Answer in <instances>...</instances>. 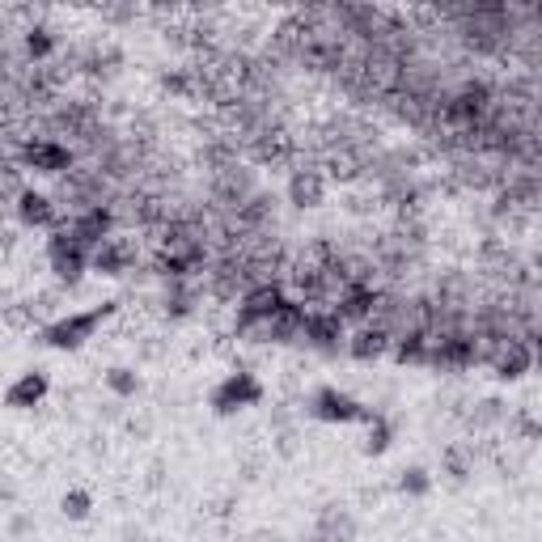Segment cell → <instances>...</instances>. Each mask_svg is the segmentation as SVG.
<instances>
[{
    "label": "cell",
    "mask_w": 542,
    "mask_h": 542,
    "mask_svg": "<svg viewBox=\"0 0 542 542\" xmlns=\"http://www.w3.org/2000/svg\"><path fill=\"white\" fill-rule=\"evenodd\" d=\"M123 310H128V305H123L119 297H106L98 305H89V310H68L64 318L51 322V327L34 331V343H39V348H51V352H81L85 343L94 339L111 318H119Z\"/></svg>",
    "instance_id": "obj_1"
},
{
    "label": "cell",
    "mask_w": 542,
    "mask_h": 542,
    "mask_svg": "<svg viewBox=\"0 0 542 542\" xmlns=\"http://www.w3.org/2000/svg\"><path fill=\"white\" fill-rule=\"evenodd\" d=\"M301 415L314 424L339 428V424H369L377 411L365 399H356V394L339 390V386H314L310 394H301Z\"/></svg>",
    "instance_id": "obj_2"
},
{
    "label": "cell",
    "mask_w": 542,
    "mask_h": 542,
    "mask_svg": "<svg viewBox=\"0 0 542 542\" xmlns=\"http://www.w3.org/2000/svg\"><path fill=\"white\" fill-rule=\"evenodd\" d=\"M263 399H267V386L259 382V373L255 369H233L208 390V411L216 415V420H238L242 411L259 407Z\"/></svg>",
    "instance_id": "obj_3"
},
{
    "label": "cell",
    "mask_w": 542,
    "mask_h": 542,
    "mask_svg": "<svg viewBox=\"0 0 542 542\" xmlns=\"http://www.w3.org/2000/svg\"><path fill=\"white\" fill-rule=\"evenodd\" d=\"M331 195V178L322 170L318 157H293L288 166V183H284V204L293 212H318Z\"/></svg>",
    "instance_id": "obj_4"
},
{
    "label": "cell",
    "mask_w": 542,
    "mask_h": 542,
    "mask_svg": "<svg viewBox=\"0 0 542 542\" xmlns=\"http://www.w3.org/2000/svg\"><path fill=\"white\" fill-rule=\"evenodd\" d=\"M483 369L492 373L496 382H504V386L526 382V377L534 373V343H530V335H496L492 348H487Z\"/></svg>",
    "instance_id": "obj_5"
},
{
    "label": "cell",
    "mask_w": 542,
    "mask_h": 542,
    "mask_svg": "<svg viewBox=\"0 0 542 542\" xmlns=\"http://www.w3.org/2000/svg\"><path fill=\"white\" fill-rule=\"evenodd\" d=\"M43 263H47V276L51 284L68 288V293H77L81 280L89 276V250H81L77 242L64 233V225L56 233H47V246H43Z\"/></svg>",
    "instance_id": "obj_6"
},
{
    "label": "cell",
    "mask_w": 542,
    "mask_h": 542,
    "mask_svg": "<svg viewBox=\"0 0 542 542\" xmlns=\"http://www.w3.org/2000/svg\"><path fill=\"white\" fill-rule=\"evenodd\" d=\"M5 161H22V170L26 174H39V178H68L72 170H77V149L72 144H64V140H51V136H43V140H26L22 144V153L17 157H5Z\"/></svg>",
    "instance_id": "obj_7"
},
{
    "label": "cell",
    "mask_w": 542,
    "mask_h": 542,
    "mask_svg": "<svg viewBox=\"0 0 542 542\" xmlns=\"http://www.w3.org/2000/svg\"><path fill=\"white\" fill-rule=\"evenodd\" d=\"M348 335H352V327L335 310H310L305 331H301V348L322 360H339V356H348Z\"/></svg>",
    "instance_id": "obj_8"
},
{
    "label": "cell",
    "mask_w": 542,
    "mask_h": 542,
    "mask_svg": "<svg viewBox=\"0 0 542 542\" xmlns=\"http://www.w3.org/2000/svg\"><path fill=\"white\" fill-rule=\"evenodd\" d=\"M9 216H13V225L22 233H56L68 221V216L60 212V204H56V195L39 191V187H26L22 200L9 208Z\"/></svg>",
    "instance_id": "obj_9"
},
{
    "label": "cell",
    "mask_w": 542,
    "mask_h": 542,
    "mask_svg": "<svg viewBox=\"0 0 542 542\" xmlns=\"http://www.w3.org/2000/svg\"><path fill=\"white\" fill-rule=\"evenodd\" d=\"M310 538L314 542H356L360 538V517H356V504L348 500H322L314 509V521H310Z\"/></svg>",
    "instance_id": "obj_10"
},
{
    "label": "cell",
    "mask_w": 542,
    "mask_h": 542,
    "mask_svg": "<svg viewBox=\"0 0 542 542\" xmlns=\"http://www.w3.org/2000/svg\"><path fill=\"white\" fill-rule=\"evenodd\" d=\"M64 233L72 242H77L81 250H94L106 242V238H115L119 233V216H115V208H89V212H77V216H68L64 221Z\"/></svg>",
    "instance_id": "obj_11"
},
{
    "label": "cell",
    "mask_w": 542,
    "mask_h": 542,
    "mask_svg": "<svg viewBox=\"0 0 542 542\" xmlns=\"http://www.w3.org/2000/svg\"><path fill=\"white\" fill-rule=\"evenodd\" d=\"M47 394H51V373L43 365H30L26 373H17L9 390H5V407L13 415H26V411H39L47 403Z\"/></svg>",
    "instance_id": "obj_12"
},
{
    "label": "cell",
    "mask_w": 542,
    "mask_h": 542,
    "mask_svg": "<svg viewBox=\"0 0 542 542\" xmlns=\"http://www.w3.org/2000/svg\"><path fill=\"white\" fill-rule=\"evenodd\" d=\"M288 301H293V297H288L284 280H263V284H250L246 288L233 314H238V318H276Z\"/></svg>",
    "instance_id": "obj_13"
},
{
    "label": "cell",
    "mask_w": 542,
    "mask_h": 542,
    "mask_svg": "<svg viewBox=\"0 0 542 542\" xmlns=\"http://www.w3.org/2000/svg\"><path fill=\"white\" fill-rule=\"evenodd\" d=\"M390 352H394V339H390L386 327H377V322L356 327L348 335V360H356V365H382Z\"/></svg>",
    "instance_id": "obj_14"
},
{
    "label": "cell",
    "mask_w": 542,
    "mask_h": 542,
    "mask_svg": "<svg viewBox=\"0 0 542 542\" xmlns=\"http://www.w3.org/2000/svg\"><path fill=\"white\" fill-rule=\"evenodd\" d=\"M102 390L119 403H136L144 394V373L140 365H106L102 369Z\"/></svg>",
    "instance_id": "obj_15"
},
{
    "label": "cell",
    "mask_w": 542,
    "mask_h": 542,
    "mask_svg": "<svg viewBox=\"0 0 542 542\" xmlns=\"http://www.w3.org/2000/svg\"><path fill=\"white\" fill-rule=\"evenodd\" d=\"M390 445H394V420L377 411L365 424V437H360V458H382L390 454Z\"/></svg>",
    "instance_id": "obj_16"
},
{
    "label": "cell",
    "mask_w": 542,
    "mask_h": 542,
    "mask_svg": "<svg viewBox=\"0 0 542 542\" xmlns=\"http://www.w3.org/2000/svg\"><path fill=\"white\" fill-rule=\"evenodd\" d=\"M432 487H437V475H432L428 466H420V462L403 466L399 479H394V492H399L403 500H424V496H432Z\"/></svg>",
    "instance_id": "obj_17"
},
{
    "label": "cell",
    "mask_w": 542,
    "mask_h": 542,
    "mask_svg": "<svg viewBox=\"0 0 542 542\" xmlns=\"http://www.w3.org/2000/svg\"><path fill=\"white\" fill-rule=\"evenodd\" d=\"M94 509H98V500L89 487H68V492L60 496V517L68 521V526H85V521L94 517Z\"/></svg>",
    "instance_id": "obj_18"
},
{
    "label": "cell",
    "mask_w": 542,
    "mask_h": 542,
    "mask_svg": "<svg viewBox=\"0 0 542 542\" xmlns=\"http://www.w3.org/2000/svg\"><path fill=\"white\" fill-rule=\"evenodd\" d=\"M157 428H161V415H157V407H136V411H128V420H123V437H128L132 445H149L153 437H157Z\"/></svg>",
    "instance_id": "obj_19"
},
{
    "label": "cell",
    "mask_w": 542,
    "mask_h": 542,
    "mask_svg": "<svg viewBox=\"0 0 542 542\" xmlns=\"http://www.w3.org/2000/svg\"><path fill=\"white\" fill-rule=\"evenodd\" d=\"M271 471V449L267 445H242L238 449V479L242 483H263V475Z\"/></svg>",
    "instance_id": "obj_20"
},
{
    "label": "cell",
    "mask_w": 542,
    "mask_h": 542,
    "mask_svg": "<svg viewBox=\"0 0 542 542\" xmlns=\"http://www.w3.org/2000/svg\"><path fill=\"white\" fill-rule=\"evenodd\" d=\"M267 449H271V458H280V462H297L305 454V428H280V432H267Z\"/></svg>",
    "instance_id": "obj_21"
},
{
    "label": "cell",
    "mask_w": 542,
    "mask_h": 542,
    "mask_svg": "<svg viewBox=\"0 0 542 542\" xmlns=\"http://www.w3.org/2000/svg\"><path fill=\"white\" fill-rule=\"evenodd\" d=\"M166 487H170V458L153 454L149 462H144V471H140V492L144 496H161Z\"/></svg>",
    "instance_id": "obj_22"
},
{
    "label": "cell",
    "mask_w": 542,
    "mask_h": 542,
    "mask_svg": "<svg viewBox=\"0 0 542 542\" xmlns=\"http://www.w3.org/2000/svg\"><path fill=\"white\" fill-rule=\"evenodd\" d=\"M9 542H26L39 534V517H34V509H9V526H5Z\"/></svg>",
    "instance_id": "obj_23"
},
{
    "label": "cell",
    "mask_w": 542,
    "mask_h": 542,
    "mask_svg": "<svg viewBox=\"0 0 542 542\" xmlns=\"http://www.w3.org/2000/svg\"><path fill=\"white\" fill-rule=\"evenodd\" d=\"M394 492V483H365L356 487V509H382V500Z\"/></svg>",
    "instance_id": "obj_24"
},
{
    "label": "cell",
    "mask_w": 542,
    "mask_h": 542,
    "mask_svg": "<svg viewBox=\"0 0 542 542\" xmlns=\"http://www.w3.org/2000/svg\"><path fill=\"white\" fill-rule=\"evenodd\" d=\"M144 9H136V5H106V9H98V17L106 26H128V22H136Z\"/></svg>",
    "instance_id": "obj_25"
},
{
    "label": "cell",
    "mask_w": 542,
    "mask_h": 542,
    "mask_svg": "<svg viewBox=\"0 0 542 542\" xmlns=\"http://www.w3.org/2000/svg\"><path fill=\"white\" fill-rule=\"evenodd\" d=\"M195 542H208V538H195Z\"/></svg>",
    "instance_id": "obj_26"
}]
</instances>
